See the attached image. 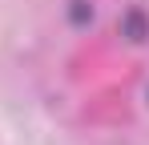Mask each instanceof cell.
Returning a JSON list of instances; mask_svg holds the SVG:
<instances>
[{"instance_id": "obj_1", "label": "cell", "mask_w": 149, "mask_h": 145, "mask_svg": "<svg viewBox=\"0 0 149 145\" xmlns=\"http://www.w3.org/2000/svg\"><path fill=\"white\" fill-rule=\"evenodd\" d=\"M121 32L133 40V45H141V40L149 36V20L141 16V12H125V16H121Z\"/></svg>"}, {"instance_id": "obj_2", "label": "cell", "mask_w": 149, "mask_h": 145, "mask_svg": "<svg viewBox=\"0 0 149 145\" xmlns=\"http://www.w3.org/2000/svg\"><path fill=\"white\" fill-rule=\"evenodd\" d=\"M69 20H73V24L93 20V4H89V0H73V4H69Z\"/></svg>"}]
</instances>
